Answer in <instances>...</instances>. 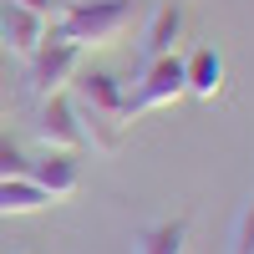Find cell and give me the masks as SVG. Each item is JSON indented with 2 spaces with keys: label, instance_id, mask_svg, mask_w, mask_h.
<instances>
[{
  "label": "cell",
  "instance_id": "cell-1",
  "mask_svg": "<svg viewBox=\"0 0 254 254\" xmlns=\"http://www.w3.org/2000/svg\"><path fill=\"white\" fill-rule=\"evenodd\" d=\"M71 107L81 117V132H87L92 147L112 153L117 147V132L132 122V97L122 92V81L112 71H87L71 81Z\"/></svg>",
  "mask_w": 254,
  "mask_h": 254
},
{
  "label": "cell",
  "instance_id": "cell-2",
  "mask_svg": "<svg viewBox=\"0 0 254 254\" xmlns=\"http://www.w3.org/2000/svg\"><path fill=\"white\" fill-rule=\"evenodd\" d=\"M132 15H137V0H71V5L56 10L51 36L71 41L76 51H102L112 41H122Z\"/></svg>",
  "mask_w": 254,
  "mask_h": 254
},
{
  "label": "cell",
  "instance_id": "cell-3",
  "mask_svg": "<svg viewBox=\"0 0 254 254\" xmlns=\"http://www.w3.org/2000/svg\"><path fill=\"white\" fill-rule=\"evenodd\" d=\"M81 71V51L71 46V41H61V36H46L41 46L26 56V87L36 102H46V97H61L76 81Z\"/></svg>",
  "mask_w": 254,
  "mask_h": 254
},
{
  "label": "cell",
  "instance_id": "cell-4",
  "mask_svg": "<svg viewBox=\"0 0 254 254\" xmlns=\"http://www.w3.org/2000/svg\"><path fill=\"white\" fill-rule=\"evenodd\" d=\"M178 97H188L183 61H178V56H158V61H147L142 87H137V97H132V122H137L142 112H153V107H173Z\"/></svg>",
  "mask_w": 254,
  "mask_h": 254
},
{
  "label": "cell",
  "instance_id": "cell-5",
  "mask_svg": "<svg viewBox=\"0 0 254 254\" xmlns=\"http://www.w3.org/2000/svg\"><path fill=\"white\" fill-rule=\"evenodd\" d=\"M36 137L41 147H56V153H81L87 147V132H81V117L71 107V97H46L41 102V117H36Z\"/></svg>",
  "mask_w": 254,
  "mask_h": 254
},
{
  "label": "cell",
  "instance_id": "cell-6",
  "mask_svg": "<svg viewBox=\"0 0 254 254\" xmlns=\"http://www.w3.org/2000/svg\"><path fill=\"white\" fill-rule=\"evenodd\" d=\"M41 193H46V203L56 198H71L76 188H81V168H76V153H56V147H46L36 163H31V173H26Z\"/></svg>",
  "mask_w": 254,
  "mask_h": 254
},
{
  "label": "cell",
  "instance_id": "cell-7",
  "mask_svg": "<svg viewBox=\"0 0 254 254\" xmlns=\"http://www.w3.org/2000/svg\"><path fill=\"white\" fill-rule=\"evenodd\" d=\"M51 36V20L46 15H36V10H20V5H0V51H10V56H31L41 41Z\"/></svg>",
  "mask_w": 254,
  "mask_h": 254
},
{
  "label": "cell",
  "instance_id": "cell-8",
  "mask_svg": "<svg viewBox=\"0 0 254 254\" xmlns=\"http://www.w3.org/2000/svg\"><path fill=\"white\" fill-rule=\"evenodd\" d=\"M183 5L178 0H163V5L147 15V31H142V61H158V56H173L178 36H183Z\"/></svg>",
  "mask_w": 254,
  "mask_h": 254
},
{
  "label": "cell",
  "instance_id": "cell-9",
  "mask_svg": "<svg viewBox=\"0 0 254 254\" xmlns=\"http://www.w3.org/2000/svg\"><path fill=\"white\" fill-rule=\"evenodd\" d=\"M183 81H188V97H198V102H214L224 92V56L214 46H198L193 56L183 61Z\"/></svg>",
  "mask_w": 254,
  "mask_h": 254
},
{
  "label": "cell",
  "instance_id": "cell-10",
  "mask_svg": "<svg viewBox=\"0 0 254 254\" xmlns=\"http://www.w3.org/2000/svg\"><path fill=\"white\" fill-rule=\"evenodd\" d=\"M188 249V219H163V224H147L137 229L132 254H183Z\"/></svg>",
  "mask_w": 254,
  "mask_h": 254
},
{
  "label": "cell",
  "instance_id": "cell-11",
  "mask_svg": "<svg viewBox=\"0 0 254 254\" xmlns=\"http://www.w3.org/2000/svg\"><path fill=\"white\" fill-rule=\"evenodd\" d=\"M46 208V193L31 178H10L0 183V219H20V214H41Z\"/></svg>",
  "mask_w": 254,
  "mask_h": 254
},
{
  "label": "cell",
  "instance_id": "cell-12",
  "mask_svg": "<svg viewBox=\"0 0 254 254\" xmlns=\"http://www.w3.org/2000/svg\"><path fill=\"white\" fill-rule=\"evenodd\" d=\"M229 254H254V198L239 208V219H234V239H229Z\"/></svg>",
  "mask_w": 254,
  "mask_h": 254
},
{
  "label": "cell",
  "instance_id": "cell-13",
  "mask_svg": "<svg viewBox=\"0 0 254 254\" xmlns=\"http://www.w3.org/2000/svg\"><path fill=\"white\" fill-rule=\"evenodd\" d=\"M31 173V163H26V153L10 142V137H0V183H10V178H26Z\"/></svg>",
  "mask_w": 254,
  "mask_h": 254
},
{
  "label": "cell",
  "instance_id": "cell-14",
  "mask_svg": "<svg viewBox=\"0 0 254 254\" xmlns=\"http://www.w3.org/2000/svg\"><path fill=\"white\" fill-rule=\"evenodd\" d=\"M10 5H20V10H36V15H46V20H56V10H61V0H10Z\"/></svg>",
  "mask_w": 254,
  "mask_h": 254
}]
</instances>
